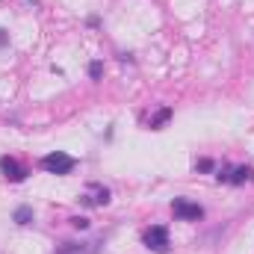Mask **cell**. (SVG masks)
I'll use <instances>...</instances> for the list:
<instances>
[{
  "label": "cell",
  "instance_id": "6",
  "mask_svg": "<svg viewBox=\"0 0 254 254\" xmlns=\"http://www.w3.org/2000/svg\"><path fill=\"white\" fill-rule=\"evenodd\" d=\"M83 201L92 204V207H107V204H110V190L92 184V187H89V195H83Z\"/></svg>",
  "mask_w": 254,
  "mask_h": 254
},
{
  "label": "cell",
  "instance_id": "1",
  "mask_svg": "<svg viewBox=\"0 0 254 254\" xmlns=\"http://www.w3.org/2000/svg\"><path fill=\"white\" fill-rule=\"evenodd\" d=\"M42 169L51 175H68L74 169V157H68L65 151H54V154L42 157Z\"/></svg>",
  "mask_w": 254,
  "mask_h": 254
},
{
  "label": "cell",
  "instance_id": "4",
  "mask_svg": "<svg viewBox=\"0 0 254 254\" xmlns=\"http://www.w3.org/2000/svg\"><path fill=\"white\" fill-rule=\"evenodd\" d=\"M219 184H234V187H240V184H249L254 178V169L252 166H237V169H222L219 175Z\"/></svg>",
  "mask_w": 254,
  "mask_h": 254
},
{
  "label": "cell",
  "instance_id": "13",
  "mask_svg": "<svg viewBox=\"0 0 254 254\" xmlns=\"http://www.w3.org/2000/svg\"><path fill=\"white\" fill-rule=\"evenodd\" d=\"M3 48H9V33H6V30H0V51H3Z\"/></svg>",
  "mask_w": 254,
  "mask_h": 254
},
{
  "label": "cell",
  "instance_id": "7",
  "mask_svg": "<svg viewBox=\"0 0 254 254\" xmlns=\"http://www.w3.org/2000/svg\"><path fill=\"white\" fill-rule=\"evenodd\" d=\"M101 243H65L57 254H98Z\"/></svg>",
  "mask_w": 254,
  "mask_h": 254
},
{
  "label": "cell",
  "instance_id": "8",
  "mask_svg": "<svg viewBox=\"0 0 254 254\" xmlns=\"http://www.w3.org/2000/svg\"><path fill=\"white\" fill-rule=\"evenodd\" d=\"M169 119H172V110H169V107H163L160 113H154V116H151V122H148V127H151V130H160V127L166 125Z\"/></svg>",
  "mask_w": 254,
  "mask_h": 254
},
{
  "label": "cell",
  "instance_id": "11",
  "mask_svg": "<svg viewBox=\"0 0 254 254\" xmlns=\"http://www.w3.org/2000/svg\"><path fill=\"white\" fill-rule=\"evenodd\" d=\"M210 169H213L210 160H198V163H195V172H210Z\"/></svg>",
  "mask_w": 254,
  "mask_h": 254
},
{
  "label": "cell",
  "instance_id": "12",
  "mask_svg": "<svg viewBox=\"0 0 254 254\" xmlns=\"http://www.w3.org/2000/svg\"><path fill=\"white\" fill-rule=\"evenodd\" d=\"M71 225L83 231V228H89V219H83V216H77V219H71Z\"/></svg>",
  "mask_w": 254,
  "mask_h": 254
},
{
  "label": "cell",
  "instance_id": "3",
  "mask_svg": "<svg viewBox=\"0 0 254 254\" xmlns=\"http://www.w3.org/2000/svg\"><path fill=\"white\" fill-rule=\"evenodd\" d=\"M172 213H175L178 219H184V222H198V219L204 216V207H201V204H192L187 198H175Z\"/></svg>",
  "mask_w": 254,
  "mask_h": 254
},
{
  "label": "cell",
  "instance_id": "5",
  "mask_svg": "<svg viewBox=\"0 0 254 254\" xmlns=\"http://www.w3.org/2000/svg\"><path fill=\"white\" fill-rule=\"evenodd\" d=\"M0 172H3V178H6V181H12V184H18V181H24V178H27L24 166H21L15 157H0Z\"/></svg>",
  "mask_w": 254,
  "mask_h": 254
},
{
  "label": "cell",
  "instance_id": "10",
  "mask_svg": "<svg viewBox=\"0 0 254 254\" xmlns=\"http://www.w3.org/2000/svg\"><path fill=\"white\" fill-rule=\"evenodd\" d=\"M101 71H104V65H101V63L89 65V77H92V80H101Z\"/></svg>",
  "mask_w": 254,
  "mask_h": 254
},
{
  "label": "cell",
  "instance_id": "9",
  "mask_svg": "<svg viewBox=\"0 0 254 254\" xmlns=\"http://www.w3.org/2000/svg\"><path fill=\"white\" fill-rule=\"evenodd\" d=\"M12 219H15L18 225H30V222H33V207H18V210L12 213Z\"/></svg>",
  "mask_w": 254,
  "mask_h": 254
},
{
  "label": "cell",
  "instance_id": "2",
  "mask_svg": "<svg viewBox=\"0 0 254 254\" xmlns=\"http://www.w3.org/2000/svg\"><path fill=\"white\" fill-rule=\"evenodd\" d=\"M145 246L151 249V252H157V254H166L169 252V231L163 228V225H154V228H148L145 231Z\"/></svg>",
  "mask_w": 254,
  "mask_h": 254
}]
</instances>
